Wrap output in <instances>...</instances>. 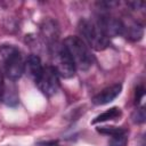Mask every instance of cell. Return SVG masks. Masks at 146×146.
I'll list each match as a JSON object with an SVG mask.
<instances>
[{
    "mask_svg": "<svg viewBox=\"0 0 146 146\" xmlns=\"http://www.w3.org/2000/svg\"><path fill=\"white\" fill-rule=\"evenodd\" d=\"M67 51L70 52L75 68L80 71L89 70L94 64V56L89 49V46L79 36L70 35L63 41Z\"/></svg>",
    "mask_w": 146,
    "mask_h": 146,
    "instance_id": "cell-1",
    "label": "cell"
},
{
    "mask_svg": "<svg viewBox=\"0 0 146 146\" xmlns=\"http://www.w3.org/2000/svg\"><path fill=\"white\" fill-rule=\"evenodd\" d=\"M0 58L5 66L6 76L13 82L18 80L24 73V60L19 49L11 44H1Z\"/></svg>",
    "mask_w": 146,
    "mask_h": 146,
    "instance_id": "cell-2",
    "label": "cell"
},
{
    "mask_svg": "<svg viewBox=\"0 0 146 146\" xmlns=\"http://www.w3.org/2000/svg\"><path fill=\"white\" fill-rule=\"evenodd\" d=\"M79 32L82 35V40L88 43L95 50H104L108 46V38L103 33L96 21L83 18L79 22Z\"/></svg>",
    "mask_w": 146,
    "mask_h": 146,
    "instance_id": "cell-3",
    "label": "cell"
},
{
    "mask_svg": "<svg viewBox=\"0 0 146 146\" xmlns=\"http://www.w3.org/2000/svg\"><path fill=\"white\" fill-rule=\"evenodd\" d=\"M50 47H51V57L54 62L52 66L58 73V75L64 79L72 78L75 73V65L64 43L56 42Z\"/></svg>",
    "mask_w": 146,
    "mask_h": 146,
    "instance_id": "cell-4",
    "label": "cell"
},
{
    "mask_svg": "<svg viewBox=\"0 0 146 146\" xmlns=\"http://www.w3.org/2000/svg\"><path fill=\"white\" fill-rule=\"evenodd\" d=\"M35 83L43 95L50 97L54 96L59 89V75L54 66L49 65L43 67V71Z\"/></svg>",
    "mask_w": 146,
    "mask_h": 146,
    "instance_id": "cell-5",
    "label": "cell"
},
{
    "mask_svg": "<svg viewBox=\"0 0 146 146\" xmlns=\"http://www.w3.org/2000/svg\"><path fill=\"white\" fill-rule=\"evenodd\" d=\"M121 35L130 41H139L144 35L143 25L133 19H121Z\"/></svg>",
    "mask_w": 146,
    "mask_h": 146,
    "instance_id": "cell-6",
    "label": "cell"
},
{
    "mask_svg": "<svg viewBox=\"0 0 146 146\" xmlns=\"http://www.w3.org/2000/svg\"><path fill=\"white\" fill-rule=\"evenodd\" d=\"M121 90H122V84L121 83L112 84V86L103 89L99 94H97L92 98V103L95 105H106V104L113 102L121 94Z\"/></svg>",
    "mask_w": 146,
    "mask_h": 146,
    "instance_id": "cell-7",
    "label": "cell"
},
{
    "mask_svg": "<svg viewBox=\"0 0 146 146\" xmlns=\"http://www.w3.org/2000/svg\"><path fill=\"white\" fill-rule=\"evenodd\" d=\"M42 71H43V66L40 57L36 55H30L24 63V73H26L29 78H31L34 82H36Z\"/></svg>",
    "mask_w": 146,
    "mask_h": 146,
    "instance_id": "cell-8",
    "label": "cell"
},
{
    "mask_svg": "<svg viewBox=\"0 0 146 146\" xmlns=\"http://www.w3.org/2000/svg\"><path fill=\"white\" fill-rule=\"evenodd\" d=\"M41 32L50 46L57 42L58 35H59V29H58V25L56 24L55 21L46 19L43 22V24L41 25Z\"/></svg>",
    "mask_w": 146,
    "mask_h": 146,
    "instance_id": "cell-9",
    "label": "cell"
},
{
    "mask_svg": "<svg viewBox=\"0 0 146 146\" xmlns=\"http://www.w3.org/2000/svg\"><path fill=\"white\" fill-rule=\"evenodd\" d=\"M0 98L8 106H16L18 104V102H19L18 91H17L16 86L13 83V81L9 82L8 84L3 86V90H2Z\"/></svg>",
    "mask_w": 146,
    "mask_h": 146,
    "instance_id": "cell-10",
    "label": "cell"
},
{
    "mask_svg": "<svg viewBox=\"0 0 146 146\" xmlns=\"http://www.w3.org/2000/svg\"><path fill=\"white\" fill-rule=\"evenodd\" d=\"M121 116V110L119 107H112L110 110H106L105 112H103L102 114H99L98 116H96L92 120V123H99V122H105V121H110V120H115L117 117Z\"/></svg>",
    "mask_w": 146,
    "mask_h": 146,
    "instance_id": "cell-11",
    "label": "cell"
},
{
    "mask_svg": "<svg viewBox=\"0 0 146 146\" xmlns=\"http://www.w3.org/2000/svg\"><path fill=\"white\" fill-rule=\"evenodd\" d=\"M97 131L100 132V133H103V135L111 136V137L127 132L123 128H120V127H100V128H97Z\"/></svg>",
    "mask_w": 146,
    "mask_h": 146,
    "instance_id": "cell-12",
    "label": "cell"
},
{
    "mask_svg": "<svg viewBox=\"0 0 146 146\" xmlns=\"http://www.w3.org/2000/svg\"><path fill=\"white\" fill-rule=\"evenodd\" d=\"M127 145H128L127 132L116 135V136H112L108 141V146H127Z\"/></svg>",
    "mask_w": 146,
    "mask_h": 146,
    "instance_id": "cell-13",
    "label": "cell"
},
{
    "mask_svg": "<svg viewBox=\"0 0 146 146\" xmlns=\"http://www.w3.org/2000/svg\"><path fill=\"white\" fill-rule=\"evenodd\" d=\"M132 121L135 123H144L145 122V119H146V114H145V107L141 106L139 108H137L133 113H132Z\"/></svg>",
    "mask_w": 146,
    "mask_h": 146,
    "instance_id": "cell-14",
    "label": "cell"
},
{
    "mask_svg": "<svg viewBox=\"0 0 146 146\" xmlns=\"http://www.w3.org/2000/svg\"><path fill=\"white\" fill-rule=\"evenodd\" d=\"M144 94H145V89H144L143 86H139V87L136 88V104H138L140 102V99L143 98Z\"/></svg>",
    "mask_w": 146,
    "mask_h": 146,
    "instance_id": "cell-15",
    "label": "cell"
},
{
    "mask_svg": "<svg viewBox=\"0 0 146 146\" xmlns=\"http://www.w3.org/2000/svg\"><path fill=\"white\" fill-rule=\"evenodd\" d=\"M129 6L132 7V9H139V6H144V2L141 1H131V2H128Z\"/></svg>",
    "mask_w": 146,
    "mask_h": 146,
    "instance_id": "cell-16",
    "label": "cell"
},
{
    "mask_svg": "<svg viewBox=\"0 0 146 146\" xmlns=\"http://www.w3.org/2000/svg\"><path fill=\"white\" fill-rule=\"evenodd\" d=\"M3 86H5L3 75H2V72L0 71V97H1V94H2V90H3Z\"/></svg>",
    "mask_w": 146,
    "mask_h": 146,
    "instance_id": "cell-17",
    "label": "cell"
},
{
    "mask_svg": "<svg viewBox=\"0 0 146 146\" xmlns=\"http://www.w3.org/2000/svg\"><path fill=\"white\" fill-rule=\"evenodd\" d=\"M47 146H59V145H58L57 143H54V141H52V143H50V144H47Z\"/></svg>",
    "mask_w": 146,
    "mask_h": 146,
    "instance_id": "cell-18",
    "label": "cell"
}]
</instances>
